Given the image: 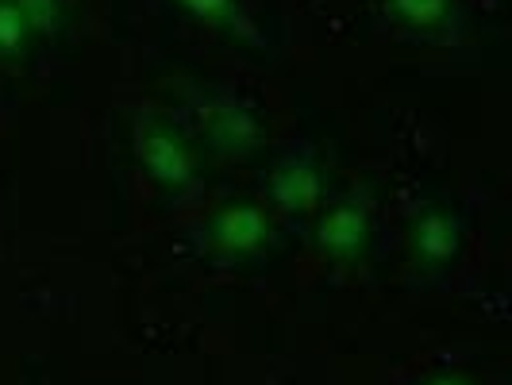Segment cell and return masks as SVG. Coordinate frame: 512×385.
<instances>
[{
    "mask_svg": "<svg viewBox=\"0 0 512 385\" xmlns=\"http://www.w3.org/2000/svg\"><path fill=\"white\" fill-rule=\"evenodd\" d=\"M216 235L228 251H255L266 239V220L255 205H235L216 220Z\"/></svg>",
    "mask_w": 512,
    "mask_h": 385,
    "instance_id": "obj_1",
    "label": "cell"
},
{
    "mask_svg": "<svg viewBox=\"0 0 512 385\" xmlns=\"http://www.w3.org/2000/svg\"><path fill=\"white\" fill-rule=\"evenodd\" d=\"M143 166H147L158 181H166V185H181V181L193 174V162H189L185 151H181L170 135H162V131L147 135V143H143Z\"/></svg>",
    "mask_w": 512,
    "mask_h": 385,
    "instance_id": "obj_2",
    "label": "cell"
},
{
    "mask_svg": "<svg viewBox=\"0 0 512 385\" xmlns=\"http://www.w3.org/2000/svg\"><path fill=\"white\" fill-rule=\"evenodd\" d=\"M362 235H366V220H362L359 208L343 205L335 208L332 216H328V224L320 228V247L324 251H332V255H347V251H355L362 243Z\"/></svg>",
    "mask_w": 512,
    "mask_h": 385,
    "instance_id": "obj_3",
    "label": "cell"
},
{
    "mask_svg": "<svg viewBox=\"0 0 512 385\" xmlns=\"http://www.w3.org/2000/svg\"><path fill=\"white\" fill-rule=\"evenodd\" d=\"M416 247H420V255L432 258V262L455 258V251H459L455 220H447V216H428V220L416 228Z\"/></svg>",
    "mask_w": 512,
    "mask_h": 385,
    "instance_id": "obj_4",
    "label": "cell"
},
{
    "mask_svg": "<svg viewBox=\"0 0 512 385\" xmlns=\"http://www.w3.org/2000/svg\"><path fill=\"white\" fill-rule=\"evenodd\" d=\"M274 193H278L282 205H308L316 197V170L308 162H285L278 170V178H274Z\"/></svg>",
    "mask_w": 512,
    "mask_h": 385,
    "instance_id": "obj_5",
    "label": "cell"
},
{
    "mask_svg": "<svg viewBox=\"0 0 512 385\" xmlns=\"http://www.w3.org/2000/svg\"><path fill=\"white\" fill-rule=\"evenodd\" d=\"M27 31H31V24H27L20 0H0V54L20 51Z\"/></svg>",
    "mask_w": 512,
    "mask_h": 385,
    "instance_id": "obj_6",
    "label": "cell"
},
{
    "mask_svg": "<svg viewBox=\"0 0 512 385\" xmlns=\"http://www.w3.org/2000/svg\"><path fill=\"white\" fill-rule=\"evenodd\" d=\"M393 12L416 27H428L447 16V0H393Z\"/></svg>",
    "mask_w": 512,
    "mask_h": 385,
    "instance_id": "obj_7",
    "label": "cell"
},
{
    "mask_svg": "<svg viewBox=\"0 0 512 385\" xmlns=\"http://www.w3.org/2000/svg\"><path fill=\"white\" fill-rule=\"evenodd\" d=\"M189 12H197V16H205V20H228L231 12V0H181Z\"/></svg>",
    "mask_w": 512,
    "mask_h": 385,
    "instance_id": "obj_8",
    "label": "cell"
},
{
    "mask_svg": "<svg viewBox=\"0 0 512 385\" xmlns=\"http://www.w3.org/2000/svg\"><path fill=\"white\" fill-rule=\"evenodd\" d=\"M424 385H470V382H462V378H432V382Z\"/></svg>",
    "mask_w": 512,
    "mask_h": 385,
    "instance_id": "obj_9",
    "label": "cell"
}]
</instances>
